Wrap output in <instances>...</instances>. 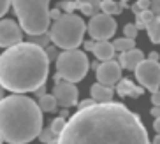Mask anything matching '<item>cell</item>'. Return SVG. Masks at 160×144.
<instances>
[{
    "label": "cell",
    "instance_id": "41",
    "mask_svg": "<svg viewBox=\"0 0 160 144\" xmlns=\"http://www.w3.org/2000/svg\"><path fill=\"white\" fill-rule=\"evenodd\" d=\"M60 116L67 118V116H69V111H67V109H62V112H60Z\"/></svg>",
    "mask_w": 160,
    "mask_h": 144
},
{
    "label": "cell",
    "instance_id": "43",
    "mask_svg": "<svg viewBox=\"0 0 160 144\" xmlns=\"http://www.w3.org/2000/svg\"><path fill=\"white\" fill-rule=\"evenodd\" d=\"M123 2H128V0H123Z\"/></svg>",
    "mask_w": 160,
    "mask_h": 144
},
{
    "label": "cell",
    "instance_id": "33",
    "mask_svg": "<svg viewBox=\"0 0 160 144\" xmlns=\"http://www.w3.org/2000/svg\"><path fill=\"white\" fill-rule=\"evenodd\" d=\"M83 44H85L86 51H93L95 46H97V41H93V39H92V41H86V42H83Z\"/></svg>",
    "mask_w": 160,
    "mask_h": 144
},
{
    "label": "cell",
    "instance_id": "40",
    "mask_svg": "<svg viewBox=\"0 0 160 144\" xmlns=\"http://www.w3.org/2000/svg\"><path fill=\"white\" fill-rule=\"evenodd\" d=\"M90 67H92V69H93V70H99L100 63H99V62H92V63H90Z\"/></svg>",
    "mask_w": 160,
    "mask_h": 144
},
{
    "label": "cell",
    "instance_id": "34",
    "mask_svg": "<svg viewBox=\"0 0 160 144\" xmlns=\"http://www.w3.org/2000/svg\"><path fill=\"white\" fill-rule=\"evenodd\" d=\"M151 102H153V106H158L160 107V90L155 93H151Z\"/></svg>",
    "mask_w": 160,
    "mask_h": 144
},
{
    "label": "cell",
    "instance_id": "12",
    "mask_svg": "<svg viewBox=\"0 0 160 144\" xmlns=\"http://www.w3.org/2000/svg\"><path fill=\"white\" fill-rule=\"evenodd\" d=\"M144 60H146L144 53H142L141 49H136V47H134V49H130V51L120 53V56H118L120 65H122L123 69H127V70H136Z\"/></svg>",
    "mask_w": 160,
    "mask_h": 144
},
{
    "label": "cell",
    "instance_id": "37",
    "mask_svg": "<svg viewBox=\"0 0 160 144\" xmlns=\"http://www.w3.org/2000/svg\"><path fill=\"white\" fill-rule=\"evenodd\" d=\"M33 93H35V95H37L39 98H41V97H44V95H46V86H41V88H39L37 92H33Z\"/></svg>",
    "mask_w": 160,
    "mask_h": 144
},
{
    "label": "cell",
    "instance_id": "32",
    "mask_svg": "<svg viewBox=\"0 0 160 144\" xmlns=\"http://www.w3.org/2000/svg\"><path fill=\"white\" fill-rule=\"evenodd\" d=\"M137 4H139V7H141L142 11L151 9V0H137Z\"/></svg>",
    "mask_w": 160,
    "mask_h": 144
},
{
    "label": "cell",
    "instance_id": "3",
    "mask_svg": "<svg viewBox=\"0 0 160 144\" xmlns=\"http://www.w3.org/2000/svg\"><path fill=\"white\" fill-rule=\"evenodd\" d=\"M42 132V109L39 102L14 93L0 102V141L9 144H28Z\"/></svg>",
    "mask_w": 160,
    "mask_h": 144
},
{
    "label": "cell",
    "instance_id": "15",
    "mask_svg": "<svg viewBox=\"0 0 160 144\" xmlns=\"http://www.w3.org/2000/svg\"><path fill=\"white\" fill-rule=\"evenodd\" d=\"M114 44L109 41H97V46L93 49V55L100 62H109L114 58Z\"/></svg>",
    "mask_w": 160,
    "mask_h": 144
},
{
    "label": "cell",
    "instance_id": "36",
    "mask_svg": "<svg viewBox=\"0 0 160 144\" xmlns=\"http://www.w3.org/2000/svg\"><path fill=\"white\" fill-rule=\"evenodd\" d=\"M150 114H151L153 118H160V107H158V106H155V107H153V109L150 111Z\"/></svg>",
    "mask_w": 160,
    "mask_h": 144
},
{
    "label": "cell",
    "instance_id": "35",
    "mask_svg": "<svg viewBox=\"0 0 160 144\" xmlns=\"http://www.w3.org/2000/svg\"><path fill=\"white\" fill-rule=\"evenodd\" d=\"M130 9H132V12L136 14V16H139V14L142 12V9L139 7V4H137V2H136V4H132V7H130Z\"/></svg>",
    "mask_w": 160,
    "mask_h": 144
},
{
    "label": "cell",
    "instance_id": "9",
    "mask_svg": "<svg viewBox=\"0 0 160 144\" xmlns=\"http://www.w3.org/2000/svg\"><path fill=\"white\" fill-rule=\"evenodd\" d=\"M23 42V28L21 25L12 21V19H2L0 23V46L11 47Z\"/></svg>",
    "mask_w": 160,
    "mask_h": 144
},
{
    "label": "cell",
    "instance_id": "19",
    "mask_svg": "<svg viewBox=\"0 0 160 144\" xmlns=\"http://www.w3.org/2000/svg\"><path fill=\"white\" fill-rule=\"evenodd\" d=\"M39 139H41V142H44V144H58V141H60V135L53 130L51 127H48V128H44V130L41 132Z\"/></svg>",
    "mask_w": 160,
    "mask_h": 144
},
{
    "label": "cell",
    "instance_id": "21",
    "mask_svg": "<svg viewBox=\"0 0 160 144\" xmlns=\"http://www.w3.org/2000/svg\"><path fill=\"white\" fill-rule=\"evenodd\" d=\"M114 44V49L120 53H125V51H130V49H134V39H128V37H120L116 39V41L113 42Z\"/></svg>",
    "mask_w": 160,
    "mask_h": 144
},
{
    "label": "cell",
    "instance_id": "7",
    "mask_svg": "<svg viewBox=\"0 0 160 144\" xmlns=\"http://www.w3.org/2000/svg\"><path fill=\"white\" fill-rule=\"evenodd\" d=\"M136 79L139 81L141 86H144L146 90H150L151 93L158 92L160 86V63L153 62L150 58H146L141 65L134 70Z\"/></svg>",
    "mask_w": 160,
    "mask_h": 144
},
{
    "label": "cell",
    "instance_id": "10",
    "mask_svg": "<svg viewBox=\"0 0 160 144\" xmlns=\"http://www.w3.org/2000/svg\"><path fill=\"white\" fill-rule=\"evenodd\" d=\"M53 95L57 97L58 106H62L63 109L78 106V95H79V92H78L76 83H71V81H65V79H63V81L55 84Z\"/></svg>",
    "mask_w": 160,
    "mask_h": 144
},
{
    "label": "cell",
    "instance_id": "13",
    "mask_svg": "<svg viewBox=\"0 0 160 144\" xmlns=\"http://www.w3.org/2000/svg\"><path fill=\"white\" fill-rule=\"evenodd\" d=\"M144 86H136V84L132 83L130 79H122L120 83L116 84V93L120 97H141L142 93H144Z\"/></svg>",
    "mask_w": 160,
    "mask_h": 144
},
{
    "label": "cell",
    "instance_id": "24",
    "mask_svg": "<svg viewBox=\"0 0 160 144\" xmlns=\"http://www.w3.org/2000/svg\"><path fill=\"white\" fill-rule=\"evenodd\" d=\"M53 128V130L57 132L58 135H62V132L65 130V127H67V123H65V118L63 116H58V118H55V120L51 121V125H49Z\"/></svg>",
    "mask_w": 160,
    "mask_h": 144
},
{
    "label": "cell",
    "instance_id": "22",
    "mask_svg": "<svg viewBox=\"0 0 160 144\" xmlns=\"http://www.w3.org/2000/svg\"><path fill=\"white\" fill-rule=\"evenodd\" d=\"M155 18H157V16H155V12H153L151 9L142 11V12L139 14V16H137V23H136V25H137V28H146V27H148V25H150Z\"/></svg>",
    "mask_w": 160,
    "mask_h": 144
},
{
    "label": "cell",
    "instance_id": "6",
    "mask_svg": "<svg viewBox=\"0 0 160 144\" xmlns=\"http://www.w3.org/2000/svg\"><path fill=\"white\" fill-rule=\"evenodd\" d=\"M90 69V62L86 55L79 49H67L60 53L57 60V70L62 76V79L71 81V83H79L85 79L86 72Z\"/></svg>",
    "mask_w": 160,
    "mask_h": 144
},
{
    "label": "cell",
    "instance_id": "18",
    "mask_svg": "<svg viewBox=\"0 0 160 144\" xmlns=\"http://www.w3.org/2000/svg\"><path fill=\"white\" fill-rule=\"evenodd\" d=\"M146 30H148L150 41L153 42V44H160V18L153 19V21L146 27Z\"/></svg>",
    "mask_w": 160,
    "mask_h": 144
},
{
    "label": "cell",
    "instance_id": "16",
    "mask_svg": "<svg viewBox=\"0 0 160 144\" xmlns=\"http://www.w3.org/2000/svg\"><path fill=\"white\" fill-rule=\"evenodd\" d=\"M127 7V2L123 0H102V12L104 14H120L123 9Z\"/></svg>",
    "mask_w": 160,
    "mask_h": 144
},
{
    "label": "cell",
    "instance_id": "38",
    "mask_svg": "<svg viewBox=\"0 0 160 144\" xmlns=\"http://www.w3.org/2000/svg\"><path fill=\"white\" fill-rule=\"evenodd\" d=\"M153 128H155L157 134H160V118H155V123H153Z\"/></svg>",
    "mask_w": 160,
    "mask_h": 144
},
{
    "label": "cell",
    "instance_id": "42",
    "mask_svg": "<svg viewBox=\"0 0 160 144\" xmlns=\"http://www.w3.org/2000/svg\"><path fill=\"white\" fill-rule=\"evenodd\" d=\"M151 144H160V134H157V137L153 139V142Z\"/></svg>",
    "mask_w": 160,
    "mask_h": 144
},
{
    "label": "cell",
    "instance_id": "8",
    "mask_svg": "<svg viewBox=\"0 0 160 144\" xmlns=\"http://www.w3.org/2000/svg\"><path fill=\"white\" fill-rule=\"evenodd\" d=\"M116 32V21L109 14H97L92 16L88 23V33L93 41H109Z\"/></svg>",
    "mask_w": 160,
    "mask_h": 144
},
{
    "label": "cell",
    "instance_id": "30",
    "mask_svg": "<svg viewBox=\"0 0 160 144\" xmlns=\"http://www.w3.org/2000/svg\"><path fill=\"white\" fill-rule=\"evenodd\" d=\"M151 11L155 12L157 18H160V0H151Z\"/></svg>",
    "mask_w": 160,
    "mask_h": 144
},
{
    "label": "cell",
    "instance_id": "11",
    "mask_svg": "<svg viewBox=\"0 0 160 144\" xmlns=\"http://www.w3.org/2000/svg\"><path fill=\"white\" fill-rule=\"evenodd\" d=\"M122 69L120 62L116 60H109V62H102L97 70V81L106 86H114L122 81Z\"/></svg>",
    "mask_w": 160,
    "mask_h": 144
},
{
    "label": "cell",
    "instance_id": "1",
    "mask_svg": "<svg viewBox=\"0 0 160 144\" xmlns=\"http://www.w3.org/2000/svg\"><path fill=\"white\" fill-rule=\"evenodd\" d=\"M58 144H150V137L136 112L111 100L72 114Z\"/></svg>",
    "mask_w": 160,
    "mask_h": 144
},
{
    "label": "cell",
    "instance_id": "5",
    "mask_svg": "<svg viewBox=\"0 0 160 144\" xmlns=\"http://www.w3.org/2000/svg\"><path fill=\"white\" fill-rule=\"evenodd\" d=\"M85 32H88V25H85L81 16H76L74 12H63V16L51 25L49 37L57 47L67 51L78 49V46L83 44Z\"/></svg>",
    "mask_w": 160,
    "mask_h": 144
},
{
    "label": "cell",
    "instance_id": "17",
    "mask_svg": "<svg viewBox=\"0 0 160 144\" xmlns=\"http://www.w3.org/2000/svg\"><path fill=\"white\" fill-rule=\"evenodd\" d=\"M39 102V107L42 109V112H53V111H57V107H58V100L55 95H49V93H46L44 97H41L37 100Z\"/></svg>",
    "mask_w": 160,
    "mask_h": 144
},
{
    "label": "cell",
    "instance_id": "2",
    "mask_svg": "<svg viewBox=\"0 0 160 144\" xmlns=\"http://www.w3.org/2000/svg\"><path fill=\"white\" fill-rule=\"evenodd\" d=\"M49 58L46 49L32 42L7 47L0 56V83L12 93L37 92L48 79Z\"/></svg>",
    "mask_w": 160,
    "mask_h": 144
},
{
    "label": "cell",
    "instance_id": "29",
    "mask_svg": "<svg viewBox=\"0 0 160 144\" xmlns=\"http://www.w3.org/2000/svg\"><path fill=\"white\" fill-rule=\"evenodd\" d=\"M46 55H48V58H49V62H51V60H58V56H60L55 47H46Z\"/></svg>",
    "mask_w": 160,
    "mask_h": 144
},
{
    "label": "cell",
    "instance_id": "31",
    "mask_svg": "<svg viewBox=\"0 0 160 144\" xmlns=\"http://www.w3.org/2000/svg\"><path fill=\"white\" fill-rule=\"evenodd\" d=\"M49 16H51V19H55V21H57V19H60L62 16H63V14H62L60 7H55V9L49 11Z\"/></svg>",
    "mask_w": 160,
    "mask_h": 144
},
{
    "label": "cell",
    "instance_id": "23",
    "mask_svg": "<svg viewBox=\"0 0 160 144\" xmlns=\"http://www.w3.org/2000/svg\"><path fill=\"white\" fill-rule=\"evenodd\" d=\"M28 42H32V44H37V46H41V47H44L46 49L48 47V44L51 42V37H49V32L48 33H42V35H28Z\"/></svg>",
    "mask_w": 160,
    "mask_h": 144
},
{
    "label": "cell",
    "instance_id": "14",
    "mask_svg": "<svg viewBox=\"0 0 160 144\" xmlns=\"http://www.w3.org/2000/svg\"><path fill=\"white\" fill-rule=\"evenodd\" d=\"M90 93H92V98H93L95 102H111L113 100V95H114V92H113V88L111 86H106V84H102V83H97L95 84H92V88H90Z\"/></svg>",
    "mask_w": 160,
    "mask_h": 144
},
{
    "label": "cell",
    "instance_id": "28",
    "mask_svg": "<svg viewBox=\"0 0 160 144\" xmlns=\"http://www.w3.org/2000/svg\"><path fill=\"white\" fill-rule=\"evenodd\" d=\"M95 100L93 98H86V100H81L79 104H78V111H79V109H86V107H92V106H95Z\"/></svg>",
    "mask_w": 160,
    "mask_h": 144
},
{
    "label": "cell",
    "instance_id": "20",
    "mask_svg": "<svg viewBox=\"0 0 160 144\" xmlns=\"http://www.w3.org/2000/svg\"><path fill=\"white\" fill-rule=\"evenodd\" d=\"M78 9L81 11V12L85 14V16H97L99 14V7H95L92 2H88V0H78Z\"/></svg>",
    "mask_w": 160,
    "mask_h": 144
},
{
    "label": "cell",
    "instance_id": "26",
    "mask_svg": "<svg viewBox=\"0 0 160 144\" xmlns=\"http://www.w3.org/2000/svg\"><path fill=\"white\" fill-rule=\"evenodd\" d=\"M60 9H65V12H72L74 9H78V2H69V0H63L58 4Z\"/></svg>",
    "mask_w": 160,
    "mask_h": 144
},
{
    "label": "cell",
    "instance_id": "27",
    "mask_svg": "<svg viewBox=\"0 0 160 144\" xmlns=\"http://www.w3.org/2000/svg\"><path fill=\"white\" fill-rule=\"evenodd\" d=\"M11 5H12V0H0V16H5Z\"/></svg>",
    "mask_w": 160,
    "mask_h": 144
},
{
    "label": "cell",
    "instance_id": "25",
    "mask_svg": "<svg viewBox=\"0 0 160 144\" xmlns=\"http://www.w3.org/2000/svg\"><path fill=\"white\" fill-rule=\"evenodd\" d=\"M137 32H139V28H137L136 23H127L125 28H123V33H125V37H128V39H136Z\"/></svg>",
    "mask_w": 160,
    "mask_h": 144
},
{
    "label": "cell",
    "instance_id": "4",
    "mask_svg": "<svg viewBox=\"0 0 160 144\" xmlns=\"http://www.w3.org/2000/svg\"><path fill=\"white\" fill-rule=\"evenodd\" d=\"M12 9L27 35L49 32V0H12Z\"/></svg>",
    "mask_w": 160,
    "mask_h": 144
},
{
    "label": "cell",
    "instance_id": "39",
    "mask_svg": "<svg viewBox=\"0 0 160 144\" xmlns=\"http://www.w3.org/2000/svg\"><path fill=\"white\" fill-rule=\"evenodd\" d=\"M148 58H150V60H153V62H158V53H157V51H151Z\"/></svg>",
    "mask_w": 160,
    "mask_h": 144
}]
</instances>
